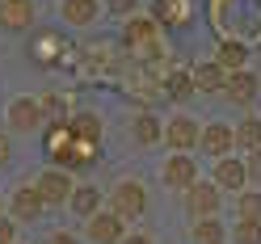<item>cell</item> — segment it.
<instances>
[{"label":"cell","mask_w":261,"mask_h":244,"mask_svg":"<svg viewBox=\"0 0 261 244\" xmlns=\"http://www.w3.org/2000/svg\"><path fill=\"white\" fill-rule=\"evenodd\" d=\"M122 42L130 46L135 55H143V59H156L160 55V42H156V17H130L126 21V30H122Z\"/></svg>","instance_id":"cell-1"},{"label":"cell","mask_w":261,"mask_h":244,"mask_svg":"<svg viewBox=\"0 0 261 244\" xmlns=\"http://www.w3.org/2000/svg\"><path fill=\"white\" fill-rule=\"evenodd\" d=\"M110 210L114 215H122V219H135L148 210V189H143L139 181H118L110 189Z\"/></svg>","instance_id":"cell-2"},{"label":"cell","mask_w":261,"mask_h":244,"mask_svg":"<svg viewBox=\"0 0 261 244\" xmlns=\"http://www.w3.org/2000/svg\"><path fill=\"white\" fill-rule=\"evenodd\" d=\"M85 236L97 240V244H122V240H126L122 215H114V210H97V215L85 223Z\"/></svg>","instance_id":"cell-3"},{"label":"cell","mask_w":261,"mask_h":244,"mask_svg":"<svg viewBox=\"0 0 261 244\" xmlns=\"http://www.w3.org/2000/svg\"><path fill=\"white\" fill-rule=\"evenodd\" d=\"M38 194H42L46 206H63V202H72L76 185H72V177L63 173V169H46V173L38 177Z\"/></svg>","instance_id":"cell-4"},{"label":"cell","mask_w":261,"mask_h":244,"mask_svg":"<svg viewBox=\"0 0 261 244\" xmlns=\"http://www.w3.org/2000/svg\"><path fill=\"white\" fill-rule=\"evenodd\" d=\"M160 177H165V185L169 189H194L198 185V169H194V160L190 156H169L165 165H160Z\"/></svg>","instance_id":"cell-5"},{"label":"cell","mask_w":261,"mask_h":244,"mask_svg":"<svg viewBox=\"0 0 261 244\" xmlns=\"http://www.w3.org/2000/svg\"><path fill=\"white\" fill-rule=\"evenodd\" d=\"M186 210L194 219H215V210H219V185L215 181H202V185L186 189Z\"/></svg>","instance_id":"cell-6"},{"label":"cell","mask_w":261,"mask_h":244,"mask_svg":"<svg viewBox=\"0 0 261 244\" xmlns=\"http://www.w3.org/2000/svg\"><path fill=\"white\" fill-rule=\"evenodd\" d=\"M198 139H202L198 122H194V118H186V114H177V118H169V122H165V143H169L173 152H190Z\"/></svg>","instance_id":"cell-7"},{"label":"cell","mask_w":261,"mask_h":244,"mask_svg":"<svg viewBox=\"0 0 261 244\" xmlns=\"http://www.w3.org/2000/svg\"><path fill=\"white\" fill-rule=\"evenodd\" d=\"M202 152L206 156H215V160H223L227 152L236 148V126H227V122H206L202 126Z\"/></svg>","instance_id":"cell-8"},{"label":"cell","mask_w":261,"mask_h":244,"mask_svg":"<svg viewBox=\"0 0 261 244\" xmlns=\"http://www.w3.org/2000/svg\"><path fill=\"white\" fill-rule=\"evenodd\" d=\"M42 194H38V185H17L13 189V198H9V210H13V219H21V223H34L38 215H42Z\"/></svg>","instance_id":"cell-9"},{"label":"cell","mask_w":261,"mask_h":244,"mask_svg":"<svg viewBox=\"0 0 261 244\" xmlns=\"http://www.w3.org/2000/svg\"><path fill=\"white\" fill-rule=\"evenodd\" d=\"M244 181H249V165L236 156H223L215 160V185L219 189H244Z\"/></svg>","instance_id":"cell-10"},{"label":"cell","mask_w":261,"mask_h":244,"mask_svg":"<svg viewBox=\"0 0 261 244\" xmlns=\"http://www.w3.org/2000/svg\"><path fill=\"white\" fill-rule=\"evenodd\" d=\"M38 122H42V105L34 97H17V101L9 105V126L13 131H34Z\"/></svg>","instance_id":"cell-11"},{"label":"cell","mask_w":261,"mask_h":244,"mask_svg":"<svg viewBox=\"0 0 261 244\" xmlns=\"http://www.w3.org/2000/svg\"><path fill=\"white\" fill-rule=\"evenodd\" d=\"M223 97H227L232 105H253V101H257V76H253V72H232V76H227Z\"/></svg>","instance_id":"cell-12"},{"label":"cell","mask_w":261,"mask_h":244,"mask_svg":"<svg viewBox=\"0 0 261 244\" xmlns=\"http://www.w3.org/2000/svg\"><path fill=\"white\" fill-rule=\"evenodd\" d=\"M0 21H5L9 30L34 25V0H0Z\"/></svg>","instance_id":"cell-13"},{"label":"cell","mask_w":261,"mask_h":244,"mask_svg":"<svg viewBox=\"0 0 261 244\" xmlns=\"http://www.w3.org/2000/svg\"><path fill=\"white\" fill-rule=\"evenodd\" d=\"M244 59H249V46H244L240 38H223L219 42V55H215V63L232 76V72H244Z\"/></svg>","instance_id":"cell-14"},{"label":"cell","mask_w":261,"mask_h":244,"mask_svg":"<svg viewBox=\"0 0 261 244\" xmlns=\"http://www.w3.org/2000/svg\"><path fill=\"white\" fill-rule=\"evenodd\" d=\"M72 143H76V135H72V126H68V122H55L51 131H46V156H51L55 165H59V160H63V156L72 152Z\"/></svg>","instance_id":"cell-15"},{"label":"cell","mask_w":261,"mask_h":244,"mask_svg":"<svg viewBox=\"0 0 261 244\" xmlns=\"http://www.w3.org/2000/svg\"><path fill=\"white\" fill-rule=\"evenodd\" d=\"M194 85H198V93H223L227 89V72L219 63H198V68H194Z\"/></svg>","instance_id":"cell-16"},{"label":"cell","mask_w":261,"mask_h":244,"mask_svg":"<svg viewBox=\"0 0 261 244\" xmlns=\"http://www.w3.org/2000/svg\"><path fill=\"white\" fill-rule=\"evenodd\" d=\"M130 139H135V143H156V139H165V122H160L156 114H135V122H130Z\"/></svg>","instance_id":"cell-17"},{"label":"cell","mask_w":261,"mask_h":244,"mask_svg":"<svg viewBox=\"0 0 261 244\" xmlns=\"http://www.w3.org/2000/svg\"><path fill=\"white\" fill-rule=\"evenodd\" d=\"M59 13L68 25H89L97 21V0H59Z\"/></svg>","instance_id":"cell-18"},{"label":"cell","mask_w":261,"mask_h":244,"mask_svg":"<svg viewBox=\"0 0 261 244\" xmlns=\"http://www.w3.org/2000/svg\"><path fill=\"white\" fill-rule=\"evenodd\" d=\"M72 210L89 223L97 210H101V189H97V185H76V194H72Z\"/></svg>","instance_id":"cell-19"},{"label":"cell","mask_w":261,"mask_h":244,"mask_svg":"<svg viewBox=\"0 0 261 244\" xmlns=\"http://www.w3.org/2000/svg\"><path fill=\"white\" fill-rule=\"evenodd\" d=\"M190 0H156V25H186Z\"/></svg>","instance_id":"cell-20"},{"label":"cell","mask_w":261,"mask_h":244,"mask_svg":"<svg viewBox=\"0 0 261 244\" xmlns=\"http://www.w3.org/2000/svg\"><path fill=\"white\" fill-rule=\"evenodd\" d=\"M68 126H72V135H76V139H93V143H101V118H97V114L80 110V114H72V118H68Z\"/></svg>","instance_id":"cell-21"},{"label":"cell","mask_w":261,"mask_h":244,"mask_svg":"<svg viewBox=\"0 0 261 244\" xmlns=\"http://www.w3.org/2000/svg\"><path fill=\"white\" fill-rule=\"evenodd\" d=\"M165 93L173 97V101H186V97L198 93V85H194V76H190V72H177V68H173V72L165 76Z\"/></svg>","instance_id":"cell-22"},{"label":"cell","mask_w":261,"mask_h":244,"mask_svg":"<svg viewBox=\"0 0 261 244\" xmlns=\"http://www.w3.org/2000/svg\"><path fill=\"white\" fill-rule=\"evenodd\" d=\"M236 143H240V148H261V118H257V114H249V118H240L236 122Z\"/></svg>","instance_id":"cell-23"},{"label":"cell","mask_w":261,"mask_h":244,"mask_svg":"<svg viewBox=\"0 0 261 244\" xmlns=\"http://www.w3.org/2000/svg\"><path fill=\"white\" fill-rule=\"evenodd\" d=\"M236 219H244V223H261V194H257V189L236 194Z\"/></svg>","instance_id":"cell-24"},{"label":"cell","mask_w":261,"mask_h":244,"mask_svg":"<svg viewBox=\"0 0 261 244\" xmlns=\"http://www.w3.org/2000/svg\"><path fill=\"white\" fill-rule=\"evenodd\" d=\"M223 223H215V219H198V223H194L190 227V240L194 244H223Z\"/></svg>","instance_id":"cell-25"},{"label":"cell","mask_w":261,"mask_h":244,"mask_svg":"<svg viewBox=\"0 0 261 244\" xmlns=\"http://www.w3.org/2000/svg\"><path fill=\"white\" fill-rule=\"evenodd\" d=\"M93 152H97V143L93 139H76L72 143V152L59 160V165H68V169H85V165H93Z\"/></svg>","instance_id":"cell-26"},{"label":"cell","mask_w":261,"mask_h":244,"mask_svg":"<svg viewBox=\"0 0 261 244\" xmlns=\"http://www.w3.org/2000/svg\"><path fill=\"white\" fill-rule=\"evenodd\" d=\"M42 63H55V51H59V34H38V46H30Z\"/></svg>","instance_id":"cell-27"},{"label":"cell","mask_w":261,"mask_h":244,"mask_svg":"<svg viewBox=\"0 0 261 244\" xmlns=\"http://www.w3.org/2000/svg\"><path fill=\"white\" fill-rule=\"evenodd\" d=\"M38 105H42V118L68 122V118H63V97H55V93H46V97H38Z\"/></svg>","instance_id":"cell-28"},{"label":"cell","mask_w":261,"mask_h":244,"mask_svg":"<svg viewBox=\"0 0 261 244\" xmlns=\"http://www.w3.org/2000/svg\"><path fill=\"white\" fill-rule=\"evenodd\" d=\"M236 244H261V223L236 219Z\"/></svg>","instance_id":"cell-29"},{"label":"cell","mask_w":261,"mask_h":244,"mask_svg":"<svg viewBox=\"0 0 261 244\" xmlns=\"http://www.w3.org/2000/svg\"><path fill=\"white\" fill-rule=\"evenodd\" d=\"M110 13H114V17H135V0H110Z\"/></svg>","instance_id":"cell-30"},{"label":"cell","mask_w":261,"mask_h":244,"mask_svg":"<svg viewBox=\"0 0 261 244\" xmlns=\"http://www.w3.org/2000/svg\"><path fill=\"white\" fill-rule=\"evenodd\" d=\"M13 240H17V223L0 215V244H13Z\"/></svg>","instance_id":"cell-31"},{"label":"cell","mask_w":261,"mask_h":244,"mask_svg":"<svg viewBox=\"0 0 261 244\" xmlns=\"http://www.w3.org/2000/svg\"><path fill=\"white\" fill-rule=\"evenodd\" d=\"M244 165H249V177H253V181H261V148H253Z\"/></svg>","instance_id":"cell-32"},{"label":"cell","mask_w":261,"mask_h":244,"mask_svg":"<svg viewBox=\"0 0 261 244\" xmlns=\"http://www.w3.org/2000/svg\"><path fill=\"white\" fill-rule=\"evenodd\" d=\"M46 244H80V240H76V236H68V232H55Z\"/></svg>","instance_id":"cell-33"},{"label":"cell","mask_w":261,"mask_h":244,"mask_svg":"<svg viewBox=\"0 0 261 244\" xmlns=\"http://www.w3.org/2000/svg\"><path fill=\"white\" fill-rule=\"evenodd\" d=\"M9 156H13V143H9V135H0V165H5Z\"/></svg>","instance_id":"cell-34"},{"label":"cell","mask_w":261,"mask_h":244,"mask_svg":"<svg viewBox=\"0 0 261 244\" xmlns=\"http://www.w3.org/2000/svg\"><path fill=\"white\" fill-rule=\"evenodd\" d=\"M122 244H152V240H148V236H126Z\"/></svg>","instance_id":"cell-35"}]
</instances>
